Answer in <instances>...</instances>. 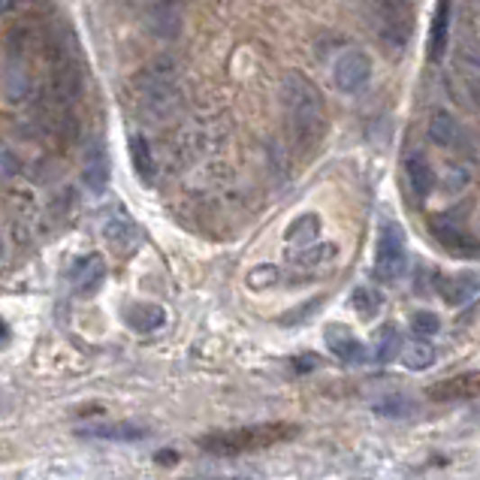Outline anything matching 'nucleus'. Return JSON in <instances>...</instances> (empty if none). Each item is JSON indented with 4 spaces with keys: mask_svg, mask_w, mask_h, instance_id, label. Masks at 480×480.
<instances>
[{
    "mask_svg": "<svg viewBox=\"0 0 480 480\" xmlns=\"http://www.w3.org/2000/svg\"><path fill=\"white\" fill-rule=\"evenodd\" d=\"M281 109L287 118V133L299 151H314L327 136V103L321 88L308 76L290 70L281 79Z\"/></svg>",
    "mask_w": 480,
    "mask_h": 480,
    "instance_id": "1",
    "label": "nucleus"
},
{
    "mask_svg": "<svg viewBox=\"0 0 480 480\" xmlns=\"http://www.w3.org/2000/svg\"><path fill=\"white\" fill-rule=\"evenodd\" d=\"M136 113L145 122L167 124L182 113V85L173 61H154L133 82Z\"/></svg>",
    "mask_w": 480,
    "mask_h": 480,
    "instance_id": "2",
    "label": "nucleus"
},
{
    "mask_svg": "<svg viewBox=\"0 0 480 480\" xmlns=\"http://www.w3.org/2000/svg\"><path fill=\"white\" fill-rule=\"evenodd\" d=\"M294 435H299L296 423H254L227 432L203 435L196 444H200V450L212 453V457H242V453H254V450L272 448V444L290 441Z\"/></svg>",
    "mask_w": 480,
    "mask_h": 480,
    "instance_id": "3",
    "label": "nucleus"
},
{
    "mask_svg": "<svg viewBox=\"0 0 480 480\" xmlns=\"http://www.w3.org/2000/svg\"><path fill=\"white\" fill-rule=\"evenodd\" d=\"M366 6L384 49L399 55L414 31V0H366Z\"/></svg>",
    "mask_w": 480,
    "mask_h": 480,
    "instance_id": "4",
    "label": "nucleus"
},
{
    "mask_svg": "<svg viewBox=\"0 0 480 480\" xmlns=\"http://www.w3.org/2000/svg\"><path fill=\"white\" fill-rule=\"evenodd\" d=\"M82 88H85V73H82L79 46H76L73 37H67V46H58L55 61H51L49 103L55 109H61V113H67L82 97Z\"/></svg>",
    "mask_w": 480,
    "mask_h": 480,
    "instance_id": "5",
    "label": "nucleus"
},
{
    "mask_svg": "<svg viewBox=\"0 0 480 480\" xmlns=\"http://www.w3.org/2000/svg\"><path fill=\"white\" fill-rule=\"evenodd\" d=\"M405 272V230L393 218H384L375 239V278L384 285L402 278Z\"/></svg>",
    "mask_w": 480,
    "mask_h": 480,
    "instance_id": "6",
    "label": "nucleus"
},
{
    "mask_svg": "<svg viewBox=\"0 0 480 480\" xmlns=\"http://www.w3.org/2000/svg\"><path fill=\"white\" fill-rule=\"evenodd\" d=\"M372 73H375L372 58H368L363 49L341 51L336 58V64H332V82H336V88L341 94H359L372 82Z\"/></svg>",
    "mask_w": 480,
    "mask_h": 480,
    "instance_id": "7",
    "label": "nucleus"
},
{
    "mask_svg": "<svg viewBox=\"0 0 480 480\" xmlns=\"http://www.w3.org/2000/svg\"><path fill=\"white\" fill-rule=\"evenodd\" d=\"M323 341H327L330 354L341 359L345 366H363L366 363V348L363 341L354 336V330L345 327V323H330L323 330Z\"/></svg>",
    "mask_w": 480,
    "mask_h": 480,
    "instance_id": "8",
    "label": "nucleus"
},
{
    "mask_svg": "<svg viewBox=\"0 0 480 480\" xmlns=\"http://www.w3.org/2000/svg\"><path fill=\"white\" fill-rule=\"evenodd\" d=\"M0 94H4V100L13 103V106L24 103V97L31 94V70L19 51H13V55L6 58L4 76H0Z\"/></svg>",
    "mask_w": 480,
    "mask_h": 480,
    "instance_id": "9",
    "label": "nucleus"
},
{
    "mask_svg": "<svg viewBox=\"0 0 480 480\" xmlns=\"http://www.w3.org/2000/svg\"><path fill=\"white\" fill-rule=\"evenodd\" d=\"M439 290H441L444 303L453 305V308L475 303V299L480 296V269H466V272H457V276H450V278H441Z\"/></svg>",
    "mask_w": 480,
    "mask_h": 480,
    "instance_id": "10",
    "label": "nucleus"
},
{
    "mask_svg": "<svg viewBox=\"0 0 480 480\" xmlns=\"http://www.w3.org/2000/svg\"><path fill=\"white\" fill-rule=\"evenodd\" d=\"M430 396L435 402H466L480 396V372H462L453 378L435 381L430 387Z\"/></svg>",
    "mask_w": 480,
    "mask_h": 480,
    "instance_id": "11",
    "label": "nucleus"
},
{
    "mask_svg": "<svg viewBox=\"0 0 480 480\" xmlns=\"http://www.w3.org/2000/svg\"><path fill=\"white\" fill-rule=\"evenodd\" d=\"M100 236L106 239L115 251H131V248H136V242H140V227H136V221L127 215V212H113V215L103 218Z\"/></svg>",
    "mask_w": 480,
    "mask_h": 480,
    "instance_id": "12",
    "label": "nucleus"
},
{
    "mask_svg": "<svg viewBox=\"0 0 480 480\" xmlns=\"http://www.w3.org/2000/svg\"><path fill=\"white\" fill-rule=\"evenodd\" d=\"M70 281L79 296H94L100 290V285L106 281V263L100 254H85L73 263Z\"/></svg>",
    "mask_w": 480,
    "mask_h": 480,
    "instance_id": "13",
    "label": "nucleus"
},
{
    "mask_svg": "<svg viewBox=\"0 0 480 480\" xmlns=\"http://www.w3.org/2000/svg\"><path fill=\"white\" fill-rule=\"evenodd\" d=\"M109 158L106 151H103L100 142L88 145V151H85V164H82V182L88 191L94 194H103L109 187Z\"/></svg>",
    "mask_w": 480,
    "mask_h": 480,
    "instance_id": "14",
    "label": "nucleus"
},
{
    "mask_svg": "<svg viewBox=\"0 0 480 480\" xmlns=\"http://www.w3.org/2000/svg\"><path fill=\"white\" fill-rule=\"evenodd\" d=\"M432 236L457 257H477L480 254L475 239H471L462 227L453 224V221H432Z\"/></svg>",
    "mask_w": 480,
    "mask_h": 480,
    "instance_id": "15",
    "label": "nucleus"
},
{
    "mask_svg": "<svg viewBox=\"0 0 480 480\" xmlns=\"http://www.w3.org/2000/svg\"><path fill=\"white\" fill-rule=\"evenodd\" d=\"M124 323L133 332H154L167 323V308L158 303H131L124 305Z\"/></svg>",
    "mask_w": 480,
    "mask_h": 480,
    "instance_id": "16",
    "label": "nucleus"
},
{
    "mask_svg": "<svg viewBox=\"0 0 480 480\" xmlns=\"http://www.w3.org/2000/svg\"><path fill=\"white\" fill-rule=\"evenodd\" d=\"M79 439H97V441H142L145 432L142 426L136 423H94V426H82V430H76Z\"/></svg>",
    "mask_w": 480,
    "mask_h": 480,
    "instance_id": "17",
    "label": "nucleus"
},
{
    "mask_svg": "<svg viewBox=\"0 0 480 480\" xmlns=\"http://www.w3.org/2000/svg\"><path fill=\"white\" fill-rule=\"evenodd\" d=\"M453 0H439L432 15V31H430V58L441 61L444 51L450 46V13H453Z\"/></svg>",
    "mask_w": 480,
    "mask_h": 480,
    "instance_id": "18",
    "label": "nucleus"
},
{
    "mask_svg": "<svg viewBox=\"0 0 480 480\" xmlns=\"http://www.w3.org/2000/svg\"><path fill=\"white\" fill-rule=\"evenodd\" d=\"M405 173H408V182H411V191L417 196H430L435 191V169L432 164L426 160V154H408L405 158Z\"/></svg>",
    "mask_w": 480,
    "mask_h": 480,
    "instance_id": "19",
    "label": "nucleus"
},
{
    "mask_svg": "<svg viewBox=\"0 0 480 480\" xmlns=\"http://www.w3.org/2000/svg\"><path fill=\"white\" fill-rule=\"evenodd\" d=\"M127 149H131V164H133V173L140 176V182L151 185V182H154V173H158V164H154L151 142L145 140L142 133H133L131 140H127Z\"/></svg>",
    "mask_w": 480,
    "mask_h": 480,
    "instance_id": "20",
    "label": "nucleus"
},
{
    "mask_svg": "<svg viewBox=\"0 0 480 480\" xmlns=\"http://www.w3.org/2000/svg\"><path fill=\"white\" fill-rule=\"evenodd\" d=\"M402 363L411 372H426V368L435 366V359H439V350H435L430 341L420 336L417 341H402V350H399Z\"/></svg>",
    "mask_w": 480,
    "mask_h": 480,
    "instance_id": "21",
    "label": "nucleus"
},
{
    "mask_svg": "<svg viewBox=\"0 0 480 480\" xmlns=\"http://www.w3.org/2000/svg\"><path fill=\"white\" fill-rule=\"evenodd\" d=\"M402 332L396 323H381L378 332H375V350H372V357H375V363H381V366H387L393 363V359L399 357V350H402Z\"/></svg>",
    "mask_w": 480,
    "mask_h": 480,
    "instance_id": "22",
    "label": "nucleus"
},
{
    "mask_svg": "<svg viewBox=\"0 0 480 480\" xmlns=\"http://www.w3.org/2000/svg\"><path fill=\"white\" fill-rule=\"evenodd\" d=\"M317 236H321V215H314V212L299 215L294 224L285 230V242L296 245V248H305V245L317 242Z\"/></svg>",
    "mask_w": 480,
    "mask_h": 480,
    "instance_id": "23",
    "label": "nucleus"
},
{
    "mask_svg": "<svg viewBox=\"0 0 480 480\" xmlns=\"http://www.w3.org/2000/svg\"><path fill=\"white\" fill-rule=\"evenodd\" d=\"M430 140L435 145H441V149H450V145H457L459 142L457 118H453L450 113H444V109H439V113L430 118Z\"/></svg>",
    "mask_w": 480,
    "mask_h": 480,
    "instance_id": "24",
    "label": "nucleus"
},
{
    "mask_svg": "<svg viewBox=\"0 0 480 480\" xmlns=\"http://www.w3.org/2000/svg\"><path fill=\"white\" fill-rule=\"evenodd\" d=\"M350 308L363 317V321H375V317L381 314V308H384V296L378 294V290H372V287H354L350 290Z\"/></svg>",
    "mask_w": 480,
    "mask_h": 480,
    "instance_id": "25",
    "label": "nucleus"
},
{
    "mask_svg": "<svg viewBox=\"0 0 480 480\" xmlns=\"http://www.w3.org/2000/svg\"><path fill=\"white\" fill-rule=\"evenodd\" d=\"M336 254H339V248L336 245H317V242H312V245H305L303 251H299L294 260H296V266H305V269H314V266H327L330 260H336Z\"/></svg>",
    "mask_w": 480,
    "mask_h": 480,
    "instance_id": "26",
    "label": "nucleus"
},
{
    "mask_svg": "<svg viewBox=\"0 0 480 480\" xmlns=\"http://www.w3.org/2000/svg\"><path fill=\"white\" fill-rule=\"evenodd\" d=\"M411 330L417 332V336H423V339H432V336H439L441 332V317L435 314V312H414L411 314Z\"/></svg>",
    "mask_w": 480,
    "mask_h": 480,
    "instance_id": "27",
    "label": "nucleus"
},
{
    "mask_svg": "<svg viewBox=\"0 0 480 480\" xmlns=\"http://www.w3.org/2000/svg\"><path fill=\"white\" fill-rule=\"evenodd\" d=\"M278 278H281L278 266L263 263V266H257V269L248 272V287H254V290H266V287H272V285H276Z\"/></svg>",
    "mask_w": 480,
    "mask_h": 480,
    "instance_id": "28",
    "label": "nucleus"
},
{
    "mask_svg": "<svg viewBox=\"0 0 480 480\" xmlns=\"http://www.w3.org/2000/svg\"><path fill=\"white\" fill-rule=\"evenodd\" d=\"M408 408H411V405H408V402H402V399H393V402H378V405H375V411H378V414H387V417H402Z\"/></svg>",
    "mask_w": 480,
    "mask_h": 480,
    "instance_id": "29",
    "label": "nucleus"
},
{
    "mask_svg": "<svg viewBox=\"0 0 480 480\" xmlns=\"http://www.w3.org/2000/svg\"><path fill=\"white\" fill-rule=\"evenodd\" d=\"M15 173H19V160H15V154L6 151V149H0V178L15 176Z\"/></svg>",
    "mask_w": 480,
    "mask_h": 480,
    "instance_id": "30",
    "label": "nucleus"
},
{
    "mask_svg": "<svg viewBox=\"0 0 480 480\" xmlns=\"http://www.w3.org/2000/svg\"><path fill=\"white\" fill-rule=\"evenodd\" d=\"M15 6V0H0V13H10Z\"/></svg>",
    "mask_w": 480,
    "mask_h": 480,
    "instance_id": "31",
    "label": "nucleus"
},
{
    "mask_svg": "<svg viewBox=\"0 0 480 480\" xmlns=\"http://www.w3.org/2000/svg\"><path fill=\"white\" fill-rule=\"evenodd\" d=\"M4 339H6V323L0 321V341H4Z\"/></svg>",
    "mask_w": 480,
    "mask_h": 480,
    "instance_id": "32",
    "label": "nucleus"
},
{
    "mask_svg": "<svg viewBox=\"0 0 480 480\" xmlns=\"http://www.w3.org/2000/svg\"><path fill=\"white\" fill-rule=\"evenodd\" d=\"M0 254H4V239H0Z\"/></svg>",
    "mask_w": 480,
    "mask_h": 480,
    "instance_id": "33",
    "label": "nucleus"
}]
</instances>
